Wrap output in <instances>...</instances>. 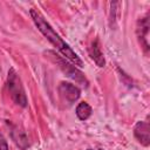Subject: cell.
I'll return each mask as SVG.
<instances>
[{
  "label": "cell",
  "mask_w": 150,
  "mask_h": 150,
  "mask_svg": "<svg viewBox=\"0 0 150 150\" xmlns=\"http://www.w3.org/2000/svg\"><path fill=\"white\" fill-rule=\"evenodd\" d=\"M59 95L64 103H67L68 105H71L75 101L79 100L81 91L76 86L69 82H61L59 86Z\"/></svg>",
  "instance_id": "cell-4"
},
{
  "label": "cell",
  "mask_w": 150,
  "mask_h": 150,
  "mask_svg": "<svg viewBox=\"0 0 150 150\" xmlns=\"http://www.w3.org/2000/svg\"><path fill=\"white\" fill-rule=\"evenodd\" d=\"M134 135L137 138V141L144 145L148 146L150 144V127L148 122H137L134 128Z\"/></svg>",
  "instance_id": "cell-6"
},
{
  "label": "cell",
  "mask_w": 150,
  "mask_h": 150,
  "mask_svg": "<svg viewBox=\"0 0 150 150\" xmlns=\"http://www.w3.org/2000/svg\"><path fill=\"white\" fill-rule=\"evenodd\" d=\"M88 150H91V149H88Z\"/></svg>",
  "instance_id": "cell-11"
},
{
  "label": "cell",
  "mask_w": 150,
  "mask_h": 150,
  "mask_svg": "<svg viewBox=\"0 0 150 150\" xmlns=\"http://www.w3.org/2000/svg\"><path fill=\"white\" fill-rule=\"evenodd\" d=\"M45 55H46L50 61H53V62L62 70V73H63L66 76H68L69 79L74 80L77 84H81V86L84 87V88L88 87L89 82H88L87 77L84 76V74H83L80 69H77L74 64H71L70 62H68L64 57L60 56L59 54H56V53L53 52V50H47V52H45Z\"/></svg>",
  "instance_id": "cell-2"
},
{
  "label": "cell",
  "mask_w": 150,
  "mask_h": 150,
  "mask_svg": "<svg viewBox=\"0 0 150 150\" xmlns=\"http://www.w3.org/2000/svg\"><path fill=\"white\" fill-rule=\"evenodd\" d=\"M0 150H8V144L4 135L0 132Z\"/></svg>",
  "instance_id": "cell-10"
},
{
  "label": "cell",
  "mask_w": 150,
  "mask_h": 150,
  "mask_svg": "<svg viewBox=\"0 0 150 150\" xmlns=\"http://www.w3.org/2000/svg\"><path fill=\"white\" fill-rule=\"evenodd\" d=\"M89 55L90 57L94 60V62L98 66V67H104L105 64V60H104V56H103V53L101 50V45L98 42V39H95L91 43H90V47H89Z\"/></svg>",
  "instance_id": "cell-8"
},
{
  "label": "cell",
  "mask_w": 150,
  "mask_h": 150,
  "mask_svg": "<svg viewBox=\"0 0 150 150\" xmlns=\"http://www.w3.org/2000/svg\"><path fill=\"white\" fill-rule=\"evenodd\" d=\"M149 16L145 15L144 18L139 19L137 22V36L139 42L142 43L143 48L145 50L149 49Z\"/></svg>",
  "instance_id": "cell-5"
},
{
  "label": "cell",
  "mask_w": 150,
  "mask_h": 150,
  "mask_svg": "<svg viewBox=\"0 0 150 150\" xmlns=\"http://www.w3.org/2000/svg\"><path fill=\"white\" fill-rule=\"evenodd\" d=\"M7 88L9 91V95L12 100L20 107H27V96L25 93L23 84L21 82V79L19 74L15 71L14 68H11L8 70L7 76Z\"/></svg>",
  "instance_id": "cell-3"
},
{
  "label": "cell",
  "mask_w": 150,
  "mask_h": 150,
  "mask_svg": "<svg viewBox=\"0 0 150 150\" xmlns=\"http://www.w3.org/2000/svg\"><path fill=\"white\" fill-rule=\"evenodd\" d=\"M91 111H93V109L87 102H81L76 107V116L81 121H86L87 118H89L91 115Z\"/></svg>",
  "instance_id": "cell-9"
},
{
  "label": "cell",
  "mask_w": 150,
  "mask_h": 150,
  "mask_svg": "<svg viewBox=\"0 0 150 150\" xmlns=\"http://www.w3.org/2000/svg\"><path fill=\"white\" fill-rule=\"evenodd\" d=\"M11 136H12V139L14 141V143L21 150H26L28 148V145H29L28 137L21 128H19L18 125H13L11 129Z\"/></svg>",
  "instance_id": "cell-7"
},
{
  "label": "cell",
  "mask_w": 150,
  "mask_h": 150,
  "mask_svg": "<svg viewBox=\"0 0 150 150\" xmlns=\"http://www.w3.org/2000/svg\"><path fill=\"white\" fill-rule=\"evenodd\" d=\"M30 16L35 23V26L38 27V29L43 34V36L69 61H71L75 66L79 67H83V62L82 60L79 57V55L70 48V46L54 30V28L47 22V20L45 19V16L38 11L32 8L30 9Z\"/></svg>",
  "instance_id": "cell-1"
}]
</instances>
